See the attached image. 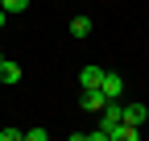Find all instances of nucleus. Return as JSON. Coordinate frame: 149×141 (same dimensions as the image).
I'll return each mask as SVG.
<instances>
[{
  "label": "nucleus",
  "mask_w": 149,
  "mask_h": 141,
  "mask_svg": "<svg viewBox=\"0 0 149 141\" xmlns=\"http://www.w3.org/2000/svg\"><path fill=\"white\" fill-rule=\"evenodd\" d=\"M25 129H0V141H21Z\"/></svg>",
  "instance_id": "9"
},
{
  "label": "nucleus",
  "mask_w": 149,
  "mask_h": 141,
  "mask_svg": "<svg viewBox=\"0 0 149 141\" xmlns=\"http://www.w3.org/2000/svg\"><path fill=\"white\" fill-rule=\"evenodd\" d=\"M0 8H4L8 17H17V13H25V8H29V0H0Z\"/></svg>",
  "instance_id": "8"
},
{
  "label": "nucleus",
  "mask_w": 149,
  "mask_h": 141,
  "mask_svg": "<svg viewBox=\"0 0 149 141\" xmlns=\"http://www.w3.org/2000/svg\"><path fill=\"white\" fill-rule=\"evenodd\" d=\"M104 104H108V96L100 91V87H83V96H79V108L83 112H100Z\"/></svg>",
  "instance_id": "3"
},
{
  "label": "nucleus",
  "mask_w": 149,
  "mask_h": 141,
  "mask_svg": "<svg viewBox=\"0 0 149 141\" xmlns=\"http://www.w3.org/2000/svg\"><path fill=\"white\" fill-rule=\"evenodd\" d=\"M104 133H108V141H137V137H141V129H137V125H124V120L108 125Z\"/></svg>",
  "instance_id": "4"
},
{
  "label": "nucleus",
  "mask_w": 149,
  "mask_h": 141,
  "mask_svg": "<svg viewBox=\"0 0 149 141\" xmlns=\"http://www.w3.org/2000/svg\"><path fill=\"white\" fill-rule=\"evenodd\" d=\"M100 91L108 100H124V79L116 75V70H104V79H100Z\"/></svg>",
  "instance_id": "2"
},
{
  "label": "nucleus",
  "mask_w": 149,
  "mask_h": 141,
  "mask_svg": "<svg viewBox=\"0 0 149 141\" xmlns=\"http://www.w3.org/2000/svg\"><path fill=\"white\" fill-rule=\"evenodd\" d=\"M87 33H91V17H70V38H87Z\"/></svg>",
  "instance_id": "7"
},
{
  "label": "nucleus",
  "mask_w": 149,
  "mask_h": 141,
  "mask_svg": "<svg viewBox=\"0 0 149 141\" xmlns=\"http://www.w3.org/2000/svg\"><path fill=\"white\" fill-rule=\"evenodd\" d=\"M0 83H21V62H13V58H0Z\"/></svg>",
  "instance_id": "5"
},
{
  "label": "nucleus",
  "mask_w": 149,
  "mask_h": 141,
  "mask_svg": "<svg viewBox=\"0 0 149 141\" xmlns=\"http://www.w3.org/2000/svg\"><path fill=\"white\" fill-rule=\"evenodd\" d=\"M120 120H124V125H145V120H149V108H145V104L141 100H128V104H120Z\"/></svg>",
  "instance_id": "1"
},
{
  "label": "nucleus",
  "mask_w": 149,
  "mask_h": 141,
  "mask_svg": "<svg viewBox=\"0 0 149 141\" xmlns=\"http://www.w3.org/2000/svg\"><path fill=\"white\" fill-rule=\"evenodd\" d=\"M4 21H8V13H4V8H0V29H4Z\"/></svg>",
  "instance_id": "11"
},
{
  "label": "nucleus",
  "mask_w": 149,
  "mask_h": 141,
  "mask_svg": "<svg viewBox=\"0 0 149 141\" xmlns=\"http://www.w3.org/2000/svg\"><path fill=\"white\" fill-rule=\"evenodd\" d=\"M50 129H25V141H46Z\"/></svg>",
  "instance_id": "10"
},
{
  "label": "nucleus",
  "mask_w": 149,
  "mask_h": 141,
  "mask_svg": "<svg viewBox=\"0 0 149 141\" xmlns=\"http://www.w3.org/2000/svg\"><path fill=\"white\" fill-rule=\"evenodd\" d=\"M100 79H104V66H100V62H87V66L79 70V83H83V87H100Z\"/></svg>",
  "instance_id": "6"
}]
</instances>
